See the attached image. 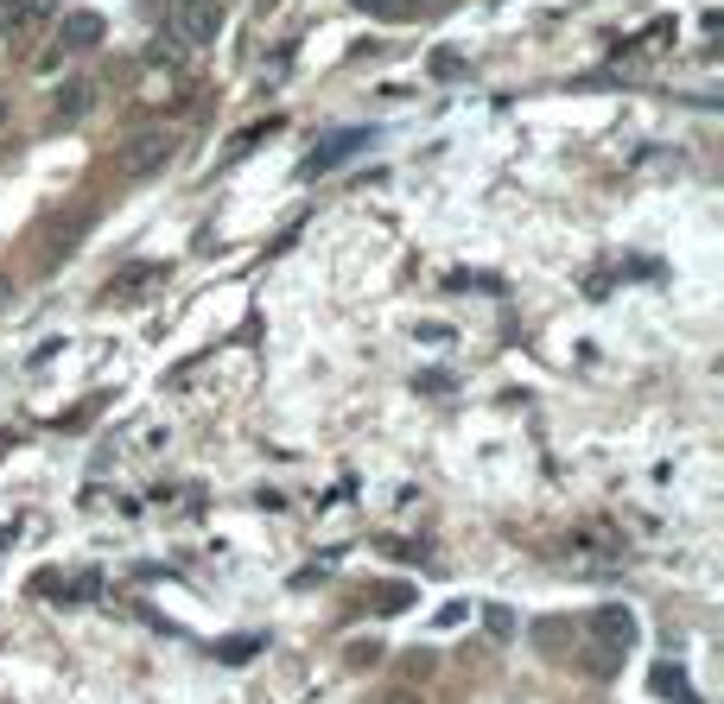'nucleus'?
Here are the masks:
<instances>
[{
    "label": "nucleus",
    "mask_w": 724,
    "mask_h": 704,
    "mask_svg": "<svg viewBox=\"0 0 724 704\" xmlns=\"http://www.w3.org/2000/svg\"><path fill=\"white\" fill-rule=\"evenodd\" d=\"M223 32V0H172V39L179 45H216Z\"/></svg>",
    "instance_id": "f257e3e1"
},
{
    "label": "nucleus",
    "mask_w": 724,
    "mask_h": 704,
    "mask_svg": "<svg viewBox=\"0 0 724 704\" xmlns=\"http://www.w3.org/2000/svg\"><path fill=\"white\" fill-rule=\"evenodd\" d=\"M592 634H597V660H592V666H597V673H610V666L622 660V648L636 641V616H629V609H617V604L597 609V616H592Z\"/></svg>",
    "instance_id": "f03ea898"
},
{
    "label": "nucleus",
    "mask_w": 724,
    "mask_h": 704,
    "mask_svg": "<svg viewBox=\"0 0 724 704\" xmlns=\"http://www.w3.org/2000/svg\"><path fill=\"white\" fill-rule=\"evenodd\" d=\"M166 279H172V267H166V260H128L121 274L108 279V299H115V305H134V299H147V292H159Z\"/></svg>",
    "instance_id": "7ed1b4c3"
},
{
    "label": "nucleus",
    "mask_w": 724,
    "mask_h": 704,
    "mask_svg": "<svg viewBox=\"0 0 724 704\" xmlns=\"http://www.w3.org/2000/svg\"><path fill=\"white\" fill-rule=\"evenodd\" d=\"M166 159H172V134H166V127H153V134H134L128 152H121V178H147V172H159Z\"/></svg>",
    "instance_id": "20e7f679"
},
{
    "label": "nucleus",
    "mask_w": 724,
    "mask_h": 704,
    "mask_svg": "<svg viewBox=\"0 0 724 704\" xmlns=\"http://www.w3.org/2000/svg\"><path fill=\"white\" fill-rule=\"evenodd\" d=\"M103 13H64V20H57V45L52 51H96L103 45Z\"/></svg>",
    "instance_id": "39448f33"
},
{
    "label": "nucleus",
    "mask_w": 724,
    "mask_h": 704,
    "mask_svg": "<svg viewBox=\"0 0 724 704\" xmlns=\"http://www.w3.org/2000/svg\"><path fill=\"white\" fill-rule=\"evenodd\" d=\"M89 108H96V83H89V76H71V83H64V89H57V127L64 121H83V115H89Z\"/></svg>",
    "instance_id": "423d86ee"
},
{
    "label": "nucleus",
    "mask_w": 724,
    "mask_h": 704,
    "mask_svg": "<svg viewBox=\"0 0 724 704\" xmlns=\"http://www.w3.org/2000/svg\"><path fill=\"white\" fill-rule=\"evenodd\" d=\"M362 140H369V134H337V140H324V147H318V152L306 159V178H318V172H337V166L350 159V147H362Z\"/></svg>",
    "instance_id": "0eeeda50"
},
{
    "label": "nucleus",
    "mask_w": 724,
    "mask_h": 704,
    "mask_svg": "<svg viewBox=\"0 0 724 704\" xmlns=\"http://www.w3.org/2000/svg\"><path fill=\"white\" fill-rule=\"evenodd\" d=\"M356 7H369V13H375V20H388V25L414 20V0H356Z\"/></svg>",
    "instance_id": "6e6552de"
},
{
    "label": "nucleus",
    "mask_w": 724,
    "mask_h": 704,
    "mask_svg": "<svg viewBox=\"0 0 724 704\" xmlns=\"http://www.w3.org/2000/svg\"><path fill=\"white\" fill-rule=\"evenodd\" d=\"M654 692H668V698H680V704H699V698H693V685L680 680L673 666H661V673H654Z\"/></svg>",
    "instance_id": "1a4fd4ad"
},
{
    "label": "nucleus",
    "mask_w": 724,
    "mask_h": 704,
    "mask_svg": "<svg viewBox=\"0 0 724 704\" xmlns=\"http://www.w3.org/2000/svg\"><path fill=\"white\" fill-rule=\"evenodd\" d=\"M13 7H20V20H26V32L32 25H45L57 13V0H13Z\"/></svg>",
    "instance_id": "9d476101"
},
{
    "label": "nucleus",
    "mask_w": 724,
    "mask_h": 704,
    "mask_svg": "<svg viewBox=\"0 0 724 704\" xmlns=\"http://www.w3.org/2000/svg\"><path fill=\"white\" fill-rule=\"evenodd\" d=\"M0 39H26V20H20L13 0H0Z\"/></svg>",
    "instance_id": "9b49d317"
},
{
    "label": "nucleus",
    "mask_w": 724,
    "mask_h": 704,
    "mask_svg": "<svg viewBox=\"0 0 724 704\" xmlns=\"http://www.w3.org/2000/svg\"><path fill=\"white\" fill-rule=\"evenodd\" d=\"M458 0H414V13H451Z\"/></svg>",
    "instance_id": "f8f14e48"
},
{
    "label": "nucleus",
    "mask_w": 724,
    "mask_h": 704,
    "mask_svg": "<svg viewBox=\"0 0 724 704\" xmlns=\"http://www.w3.org/2000/svg\"><path fill=\"white\" fill-rule=\"evenodd\" d=\"M0 121H7V108H0Z\"/></svg>",
    "instance_id": "ddd939ff"
}]
</instances>
